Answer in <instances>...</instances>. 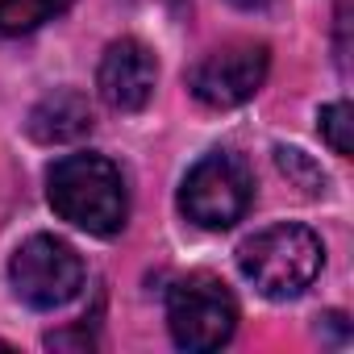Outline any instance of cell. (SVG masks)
<instances>
[{
  "label": "cell",
  "instance_id": "6da1fadb",
  "mask_svg": "<svg viewBox=\"0 0 354 354\" xmlns=\"http://www.w3.org/2000/svg\"><path fill=\"white\" fill-rule=\"evenodd\" d=\"M46 196L63 221L84 234L113 238L129 217V196L121 171L104 154H67L46 175Z\"/></svg>",
  "mask_w": 354,
  "mask_h": 354
},
{
  "label": "cell",
  "instance_id": "7a4b0ae2",
  "mask_svg": "<svg viewBox=\"0 0 354 354\" xmlns=\"http://www.w3.org/2000/svg\"><path fill=\"white\" fill-rule=\"evenodd\" d=\"M325 250L321 238L308 225H267L254 238L238 246V267L242 275L267 296V300H292L300 296L317 275H321Z\"/></svg>",
  "mask_w": 354,
  "mask_h": 354
},
{
  "label": "cell",
  "instance_id": "3957f363",
  "mask_svg": "<svg viewBox=\"0 0 354 354\" xmlns=\"http://www.w3.org/2000/svg\"><path fill=\"white\" fill-rule=\"evenodd\" d=\"M254 201V180L238 154H205L180 184V213L201 230H230L246 217Z\"/></svg>",
  "mask_w": 354,
  "mask_h": 354
},
{
  "label": "cell",
  "instance_id": "277c9868",
  "mask_svg": "<svg viewBox=\"0 0 354 354\" xmlns=\"http://www.w3.org/2000/svg\"><path fill=\"white\" fill-rule=\"evenodd\" d=\"M167 329L180 350H217L238 329V304L213 275H188L167 296Z\"/></svg>",
  "mask_w": 354,
  "mask_h": 354
},
{
  "label": "cell",
  "instance_id": "5b68a950",
  "mask_svg": "<svg viewBox=\"0 0 354 354\" xmlns=\"http://www.w3.org/2000/svg\"><path fill=\"white\" fill-rule=\"evenodd\" d=\"M9 279H13V292L30 308H59V304L80 296V288H84V259L63 238L34 234L30 242L17 246V254L9 263Z\"/></svg>",
  "mask_w": 354,
  "mask_h": 354
},
{
  "label": "cell",
  "instance_id": "8992f818",
  "mask_svg": "<svg viewBox=\"0 0 354 354\" xmlns=\"http://www.w3.org/2000/svg\"><path fill=\"white\" fill-rule=\"evenodd\" d=\"M267 67H271V50L263 42H230L205 55L188 71V88L209 109H238L263 88Z\"/></svg>",
  "mask_w": 354,
  "mask_h": 354
},
{
  "label": "cell",
  "instance_id": "52a82bcc",
  "mask_svg": "<svg viewBox=\"0 0 354 354\" xmlns=\"http://www.w3.org/2000/svg\"><path fill=\"white\" fill-rule=\"evenodd\" d=\"M154 84H158V63H154L150 46L138 38L113 42L96 67V88H100L104 104L117 113L146 109V100L154 96Z\"/></svg>",
  "mask_w": 354,
  "mask_h": 354
},
{
  "label": "cell",
  "instance_id": "ba28073f",
  "mask_svg": "<svg viewBox=\"0 0 354 354\" xmlns=\"http://www.w3.org/2000/svg\"><path fill=\"white\" fill-rule=\"evenodd\" d=\"M26 129H30V138L42 142V146L80 142L84 133H92V104H88V96H80V92H71V88H59V92L42 96V100L30 109Z\"/></svg>",
  "mask_w": 354,
  "mask_h": 354
},
{
  "label": "cell",
  "instance_id": "9c48e42d",
  "mask_svg": "<svg viewBox=\"0 0 354 354\" xmlns=\"http://www.w3.org/2000/svg\"><path fill=\"white\" fill-rule=\"evenodd\" d=\"M71 9V0H0V34L21 38Z\"/></svg>",
  "mask_w": 354,
  "mask_h": 354
},
{
  "label": "cell",
  "instance_id": "30bf717a",
  "mask_svg": "<svg viewBox=\"0 0 354 354\" xmlns=\"http://www.w3.org/2000/svg\"><path fill=\"white\" fill-rule=\"evenodd\" d=\"M317 121H321V138L329 142V150L346 158L354 150V142H350V133H354V109L346 100H337V104H325Z\"/></svg>",
  "mask_w": 354,
  "mask_h": 354
},
{
  "label": "cell",
  "instance_id": "8fae6325",
  "mask_svg": "<svg viewBox=\"0 0 354 354\" xmlns=\"http://www.w3.org/2000/svg\"><path fill=\"white\" fill-rule=\"evenodd\" d=\"M275 154H279V167H283L288 175H296V180H300L308 192H321V188H325V175L304 158V150H288V146H279Z\"/></svg>",
  "mask_w": 354,
  "mask_h": 354
},
{
  "label": "cell",
  "instance_id": "7c38bea8",
  "mask_svg": "<svg viewBox=\"0 0 354 354\" xmlns=\"http://www.w3.org/2000/svg\"><path fill=\"white\" fill-rule=\"evenodd\" d=\"M230 5H238V9H246V13H259V9H271L275 0H230Z\"/></svg>",
  "mask_w": 354,
  "mask_h": 354
}]
</instances>
